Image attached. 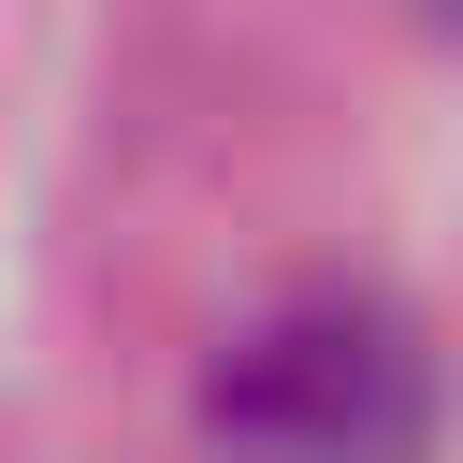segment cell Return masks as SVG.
<instances>
[{"mask_svg": "<svg viewBox=\"0 0 463 463\" xmlns=\"http://www.w3.org/2000/svg\"><path fill=\"white\" fill-rule=\"evenodd\" d=\"M217 434L246 463H405L420 449V347L362 304H289V318L232 333Z\"/></svg>", "mask_w": 463, "mask_h": 463, "instance_id": "1", "label": "cell"}, {"mask_svg": "<svg viewBox=\"0 0 463 463\" xmlns=\"http://www.w3.org/2000/svg\"><path fill=\"white\" fill-rule=\"evenodd\" d=\"M434 14H449V29H463V0H434Z\"/></svg>", "mask_w": 463, "mask_h": 463, "instance_id": "2", "label": "cell"}]
</instances>
